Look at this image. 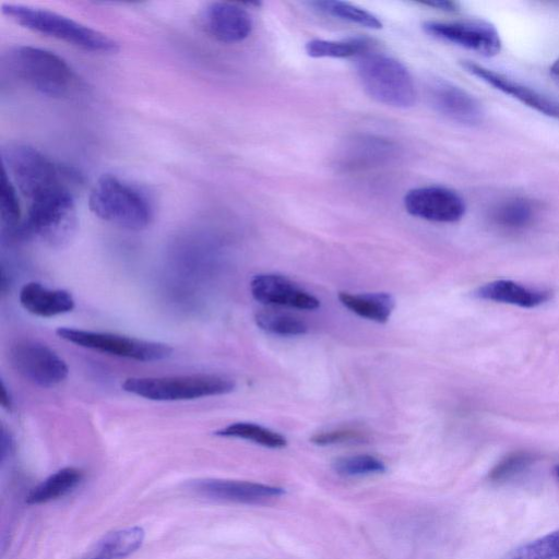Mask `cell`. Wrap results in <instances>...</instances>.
Wrapping results in <instances>:
<instances>
[{
    "mask_svg": "<svg viewBox=\"0 0 559 559\" xmlns=\"http://www.w3.org/2000/svg\"><path fill=\"white\" fill-rule=\"evenodd\" d=\"M144 540V531L140 526H131L114 531L104 536L98 546L111 559H123L136 551Z\"/></svg>",
    "mask_w": 559,
    "mask_h": 559,
    "instance_id": "25",
    "label": "cell"
},
{
    "mask_svg": "<svg viewBox=\"0 0 559 559\" xmlns=\"http://www.w3.org/2000/svg\"><path fill=\"white\" fill-rule=\"evenodd\" d=\"M22 307L29 313L50 318L73 310V296L64 289L49 288L38 282H28L20 290Z\"/></svg>",
    "mask_w": 559,
    "mask_h": 559,
    "instance_id": "17",
    "label": "cell"
},
{
    "mask_svg": "<svg viewBox=\"0 0 559 559\" xmlns=\"http://www.w3.org/2000/svg\"><path fill=\"white\" fill-rule=\"evenodd\" d=\"M0 217L3 229L15 236L22 223L20 203L16 188L4 173L0 186Z\"/></svg>",
    "mask_w": 559,
    "mask_h": 559,
    "instance_id": "28",
    "label": "cell"
},
{
    "mask_svg": "<svg viewBox=\"0 0 559 559\" xmlns=\"http://www.w3.org/2000/svg\"><path fill=\"white\" fill-rule=\"evenodd\" d=\"M76 225L73 193L63 189L31 201L15 236L36 238L51 247H61L72 239Z\"/></svg>",
    "mask_w": 559,
    "mask_h": 559,
    "instance_id": "5",
    "label": "cell"
},
{
    "mask_svg": "<svg viewBox=\"0 0 559 559\" xmlns=\"http://www.w3.org/2000/svg\"><path fill=\"white\" fill-rule=\"evenodd\" d=\"M475 296L480 299L522 308H535L548 301L551 295L549 290L531 288L512 281L499 280L477 288Z\"/></svg>",
    "mask_w": 559,
    "mask_h": 559,
    "instance_id": "18",
    "label": "cell"
},
{
    "mask_svg": "<svg viewBox=\"0 0 559 559\" xmlns=\"http://www.w3.org/2000/svg\"><path fill=\"white\" fill-rule=\"evenodd\" d=\"M9 66L26 85L50 97L68 95L76 83L70 66L52 51L17 46L9 53Z\"/></svg>",
    "mask_w": 559,
    "mask_h": 559,
    "instance_id": "7",
    "label": "cell"
},
{
    "mask_svg": "<svg viewBox=\"0 0 559 559\" xmlns=\"http://www.w3.org/2000/svg\"><path fill=\"white\" fill-rule=\"evenodd\" d=\"M254 321L261 330L282 336L304 335L308 331V325L301 318L278 310L258 311Z\"/></svg>",
    "mask_w": 559,
    "mask_h": 559,
    "instance_id": "22",
    "label": "cell"
},
{
    "mask_svg": "<svg viewBox=\"0 0 559 559\" xmlns=\"http://www.w3.org/2000/svg\"><path fill=\"white\" fill-rule=\"evenodd\" d=\"M555 474H556L557 478L559 479V465H557L555 467Z\"/></svg>",
    "mask_w": 559,
    "mask_h": 559,
    "instance_id": "37",
    "label": "cell"
},
{
    "mask_svg": "<svg viewBox=\"0 0 559 559\" xmlns=\"http://www.w3.org/2000/svg\"><path fill=\"white\" fill-rule=\"evenodd\" d=\"M337 297L349 311L378 323H385L395 307L394 298L388 293L352 294L340 292Z\"/></svg>",
    "mask_w": 559,
    "mask_h": 559,
    "instance_id": "19",
    "label": "cell"
},
{
    "mask_svg": "<svg viewBox=\"0 0 559 559\" xmlns=\"http://www.w3.org/2000/svg\"><path fill=\"white\" fill-rule=\"evenodd\" d=\"M367 439L364 430L352 427H342L314 433L310 441L317 445H331L347 442H362Z\"/></svg>",
    "mask_w": 559,
    "mask_h": 559,
    "instance_id": "31",
    "label": "cell"
},
{
    "mask_svg": "<svg viewBox=\"0 0 559 559\" xmlns=\"http://www.w3.org/2000/svg\"><path fill=\"white\" fill-rule=\"evenodd\" d=\"M332 467L341 476L355 477L385 472L384 463L369 454L342 456L334 460Z\"/></svg>",
    "mask_w": 559,
    "mask_h": 559,
    "instance_id": "29",
    "label": "cell"
},
{
    "mask_svg": "<svg viewBox=\"0 0 559 559\" xmlns=\"http://www.w3.org/2000/svg\"><path fill=\"white\" fill-rule=\"evenodd\" d=\"M121 386L126 392L146 400L173 402L228 394L235 390L236 384L225 376L193 373L165 377H131L127 378Z\"/></svg>",
    "mask_w": 559,
    "mask_h": 559,
    "instance_id": "6",
    "label": "cell"
},
{
    "mask_svg": "<svg viewBox=\"0 0 559 559\" xmlns=\"http://www.w3.org/2000/svg\"><path fill=\"white\" fill-rule=\"evenodd\" d=\"M2 13L25 28L86 51L115 53L119 49L118 43L106 34L53 11L20 3H5L2 4Z\"/></svg>",
    "mask_w": 559,
    "mask_h": 559,
    "instance_id": "2",
    "label": "cell"
},
{
    "mask_svg": "<svg viewBox=\"0 0 559 559\" xmlns=\"http://www.w3.org/2000/svg\"><path fill=\"white\" fill-rule=\"evenodd\" d=\"M84 559H111L100 547L96 545L95 550Z\"/></svg>",
    "mask_w": 559,
    "mask_h": 559,
    "instance_id": "35",
    "label": "cell"
},
{
    "mask_svg": "<svg viewBox=\"0 0 559 559\" xmlns=\"http://www.w3.org/2000/svg\"><path fill=\"white\" fill-rule=\"evenodd\" d=\"M405 210L413 216L437 223H454L465 213L463 199L441 186H426L409 190L404 197Z\"/></svg>",
    "mask_w": 559,
    "mask_h": 559,
    "instance_id": "11",
    "label": "cell"
},
{
    "mask_svg": "<svg viewBox=\"0 0 559 559\" xmlns=\"http://www.w3.org/2000/svg\"><path fill=\"white\" fill-rule=\"evenodd\" d=\"M12 449V441L10 439V436H7L5 431L2 433V445H1V456L2 460H4L5 455L10 453Z\"/></svg>",
    "mask_w": 559,
    "mask_h": 559,
    "instance_id": "33",
    "label": "cell"
},
{
    "mask_svg": "<svg viewBox=\"0 0 559 559\" xmlns=\"http://www.w3.org/2000/svg\"><path fill=\"white\" fill-rule=\"evenodd\" d=\"M250 292L255 300L266 306H282L299 310H316L320 300L278 274H258L250 282Z\"/></svg>",
    "mask_w": 559,
    "mask_h": 559,
    "instance_id": "12",
    "label": "cell"
},
{
    "mask_svg": "<svg viewBox=\"0 0 559 559\" xmlns=\"http://www.w3.org/2000/svg\"><path fill=\"white\" fill-rule=\"evenodd\" d=\"M356 70L362 88L376 102L394 108L415 104L413 78L397 59L368 50L357 57Z\"/></svg>",
    "mask_w": 559,
    "mask_h": 559,
    "instance_id": "4",
    "label": "cell"
},
{
    "mask_svg": "<svg viewBox=\"0 0 559 559\" xmlns=\"http://www.w3.org/2000/svg\"><path fill=\"white\" fill-rule=\"evenodd\" d=\"M462 67L467 72L484 81L488 85H491L500 92L512 96L513 98L537 110L538 112L559 119L558 100L540 94L539 92L516 81H513L499 72H495L472 61L466 60L462 62Z\"/></svg>",
    "mask_w": 559,
    "mask_h": 559,
    "instance_id": "16",
    "label": "cell"
},
{
    "mask_svg": "<svg viewBox=\"0 0 559 559\" xmlns=\"http://www.w3.org/2000/svg\"><path fill=\"white\" fill-rule=\"evenodd\" d=\"M88 205L100 219L129 230L145 229L153 216L146 197L111 174H105L96 181Z\"/></svg>",
    "mask_w": 559,
    "mask_h": 559,
    "instance_id": "3",
    "label": "cell"
},
{
    "mask_svg": "<svg viewBox=\"0 0 559 559\" xmlns=\"http://www.w3.org/2000/svg\"><path fill=\"white\" fill-rule=\"evenodd\" d=\"M201 23L213 38L225 44L242 41L252 31L250 14L229 2L210 3L202 11Z\"/></svg>",
    "mask_w": 559,
    "mask_h": 559,
    "instance_id": "14",
    "label": "cell"
},
{
    "mask_svg": "<svg viewBox=\"0 0 559 559\" xmlns=\"http://www.w3.org/2000/svg\"><path fill=\"white\" fill-rule=\"evenodd\" d=\"M368 50V43L360 38L343 40L311 39L306 44V52L312 58L359 57Z\"/></svg>",
    "mask_w": 559,
    "mask_h": 559,
    "instance_id": "23",
    "label": "cell"
},
{
    "mask_svg": "<svg viewBox=\"0 0 559 559\" xmlns=\"http://www.w3.org/2000/svg\"><path fill=\"white\" fill-rule=\"evenodd\" d=\"M550 73L559 79V58L555 60V62L550 67Z\"/></svg>",
    "mask_w": 559,
    "mask_h": 559,
    "instance_id": "36",
    "label": "cell"
},
{
    "mask_svg": "<svg viewBox=\"0 0 559 559\" xmlns=\"http://www.w3.org/2000/svg\"><path fill=\"white\" fill-rule=\"evenodd\" d=\"M503 559H559V528L515 547Z\"/></svg>",
    "mask_w": 559,
    "mask_h": 559,
    "instance_id": "27",
    "label": "cell"
},
{
    "mask_svg": "<svg viewBox=\"0 0 559 559\" xmlns=\"http://www.w3.org/2000/svg\"><path fill=\"white\" fill-rule=\"evenodd\" d=\"M191 488L210 499L254 504L281 497L282 487L235 479H200L191 484Z\"/></svg>",
    "mask_w": 559,
    "mask_h": 559,
    "instance_id": "13",
    "label": "cell"
},
{
    "mask_svg": "<svg viewBox=\"0 0 559 559\" xmlns=\"http://www.w3.org/2000/svg\"><path fill=\"white\" fill-rule=\"evenodd\" d=\"M423 26L429 35L436 38L473 50L486 57L496 56L501 49V39L498 31L492 24L486 21H429Z\"/></svg>",
    "mask_w": 559,
    "mask_h": 559,
    "instance_id": "10",
    "label": "cell"
},
{
    "mask_svg": "<svg viewBox=\"0 0 559 559\" xmlns=\"http://www.w3.org/2000/svg\"><path fill=\"white\" fill-rule=\"evenodd\" d=\"M82 479L83 472L81 469L63 467L34 487L26 497V502L40 504L59 499L75 488Z\"/></svg>",
    "mask_w": 559,
    "mask_h": 559,
    "instance_id": "20",
    "label": "cell"
},
{
    "mask_svg": "<svg viewBox=\"0 0 559 559\" xmlns=\"http://www.w3.org/2000/svg\"><path fill=\"white\" fill-rule=\"evenodd\" d=\"M0 402H1V405L3 408H7V409L11 408L12 399H11L10 393L8 392L3 382H1Z\"/></svg>",
    "mask_w": 559,
    "mask_h": 559,
    "instance_id": "32",
    "label": "cell"
},
{
    "mask_svg": "<svg viewBox=\"0 0 559 559\" xmlns=\"http://www.w3.org/2000/svg\"><path fill=\"white\" fill-rule=\"evenodd\" d=\"M9 359L22 378L40 388H53L69 374L66 361L52 348L37 340L15 341L10 347Z\"/></svg>",
    "mask_w": 559,
    "mask_h": 559,
    "instance_id": "9",
    "label": "cell"
},
{
    "mask_svg": "<svg viewBox=\"0 0 559 559\" xmlns=\"http://www.w3.org/2000/svg\"><path fill=\"white\" fill-rule=\"evenodd\" d=\"M56 333L61 340L76 346L135 361H159L168 358L173 353L171 347L164 343L109 332L63 326Z\"/></svg>",
    "mask_w": 559,
    "mask_h": 559,
    "instance_id": "8",
    "label": "cell"
},
{
    "mask_svg": "<svg viewBox=\"0 0 559 559\" xmlns=\"http://www.w3.org/2000/svg\"><path fill=\"white\" fill-rule=\"evenodd\" d=\"M535 211L533 204L525 199H509L499 204L491 214L492 222L507 229H520L531 224Z\"/></svg>",
    "mask_w": 559,
    "mask_h": 559,
    "instance_id": "24",
    "label": "cell"
},
{
    "mask_svg": "<svg viewBox=\"0 0 559 559\" xmlns=\"http://www.w3.org/2000/svg\"><path fill=\"white\" fill-rule=\"evenodd\" d=\"M534 462V455L526 451H516L501 459L490 471L492 481H507L524 472Z\"/></svg>",
    "mask_w": 559,
    "mask_h": 559,
    "instance_id": "30",
    "label": "cell"
},
{
    "mask_svg": "<svg viewBox=\"0 0 559 559\" xmlns=\"http://www.w3.org/2000/svg\"><path fill=\"white\" fill-rule=\"evenodd\" d=\"M428 98L436 111L464 124L480 121V104L465 90L445 80H433L428 84Z\"/></svg>",
    "mask_w": 559,
    "mask_h": 559,
    "instance_id": "15",
    "label": "cell"
},
{
    "mask_svg": "<svg viewBox=\"0 0 559 559\" xmlns=\"http://www.w3.org/2000/svg\"><path fill=\"white\" fill-rule=\"evenodd\" d=\"M1 156L3 173L29 201L58 190H71V182L76 181V175L33 146L8 144L1 150Z\"/></svg>",
    "mask_w": 559,
    "mask_h": 559,
    "instance_id": "1",
    "label": "cell"
},
{
    "mask_svg": "<svg viewBox=\"0 0 559 559\" xmlns=\"http://www.w3.org/2000/svg\"><path fill=\"white\" fill-rule=\"evenodd\" d=\"M215 435L248 440L270 449H282L287 444V440L283 435L261 425L248 421L233 423L215 431Z\"/></svg>",
    "mask_w": 559,
    "mask_h": 559,
    "instance_id": "21",
    "label": "cell"
},
{
    "mask_svg": "<svg viewBox=\"0 0 559 559\" xmlns=\"http://www.w3.org/2000/svg\"><path fill=\"white\" fill-rule=\"evenodd\" d=\"M431 7H436L442 10H455L456 4L454 2L450 1H435V2H428L426 3Z\"/></svg>",
    "mask_w": 559,
    "mask_h": 559,
    "instance_id": "34",
    "label": "cell"
},
{
    "mask_svg": "<svg viewBox=\"0 0 559 559\" xmlns=\"http://www.w3.org/2000/svg\"><path fill=\"white\" fill-rule=\"evenodd\" d=\"M313 4L320 11L360 26L372 29H379L382 27V22L374 14L352 3L324 0L316 1Z\"/></svg>",
    "mask_w": 559,
    "mask_h": 559,
    "instance_id": "26",
    "label": "cell"
}]
</instances>
